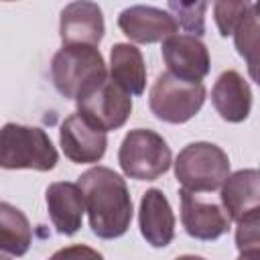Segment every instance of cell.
Listing matches in <instances>:
<instances>
[{
	"instance_id": "6da1fadb",
	"label": "cell",
	"mask_w": 260,
	"mask_h": 260,
	"mask_svg": "<svg viewBox=\"0 0 260 260\" xmlns=\"http://www.w3.org/2000/svg\"><path fill=\"white\" fill-rule=\"evenodd\" d=\"M91 232L102 240L124 236L132 221V197L126 181L108 167H93L77 181Z\"/></svg>"
},
{
	"instance_id": "7a4b0ae2",
	"label": "cell",
	"mask_w": 260,
	"mask_h": 260,
	"mask_svg": "<svg viewBox=\"0 0 260 260\" xmlns=\"http://www.w3.org/2000/svg\"><path fill=\"white\" fill-rule=\"evenodd\" d=\"M59 160L49 134L39 126L8 122L0 128V169L51 171Z\"/></svg>"
},
{
	"instance_id": "3957f363",
	"label": "cell",
	"mask_w": 260,
	"mask_h": 260,
	"mask_svg": "<svg viewBox=\"0 0 260 260\" xmlns=\"http://www.w3.org/2000/svg\"><path fill=\"white\" fill-rule=\"evenodd\" d=\"M106 77V61L95 47L67 45L51 59L53 85L65 100H77Z\"/></svg>"
},
{
	"instance_id": "277c9868",
	"label": "cell",
	"mask_w": 260,
	"mask_h": 260,
	"mask_svg": "<svg viewBox=\"0 0 260 260\" xmlns=\"http://www.w3.org/2000/svg\"><path fill=\"white\" fill-rule=\"evenodd\" d=\"M230 175V158L213 142H191L175 158V177L189 193H211Z\"/></svg>"
},
{
	"instance_id": "5b68a950",
	"label": "cell",
	"mask_w": 260,
	"mask_h": 260,
	"mask_svg": "<svg viewBox=\"0 0 260 260\" xmlns=\"http://www.w3.org/2000/svg\"><path fill=\"white\" fill-rule=\"evenodd\" d=\"M118 162L126 177L154 181L171 169L173 154L160 134L148 128H136L124 136L118 150Z\"/></svg>"
},
{
	"instance_id": "8992f818",
	"label": "cell",
	"mask_w": 260,
	"mask_h": 260,
	"mask_svg": "<svg viewBox=\"0 0 260 260\" xmlns=\"http://www.w3.org/2000/svg\"><path fill=\"white\" fill-rule=\"evenodd\" d=\"M205 102V85L191 83L173 77L169 71L158 73L150 93L148 106L150 112L169 124H185L189 122Z\"/></svg>"
},
{
	"instance_id": "52a82bcc",
	"label": "cell",
	"mask_w": 260,
	"mask_h": 260,
	"mask_svg": "<svg viewBox=\"0 0 260 260\" xmlns=\"http://www.w3.org/2000/svg\"><path fill=\"white\" fill-rule=\"evenodd\" d=\"M75 102L77 114L106 134L122 128L132 112V98L110 77L87 89Z\"/></svg>"
},
{
	"instance_id": "ba28073f",
	"label": "cell",
	"mask_w": 260,
	"mask_h": 260,
	"mask_svg": "<svg viewBox=\"0 0 260 260\" xmlns=\"http://www.w3.org/2000/svg\"><path fill=\"white\" fill-rule=\"evenodd\" d=\"M162 61L169 73L177 79L201 83V79L209 73L211 59L205 43L191 35H173L162 41Z\"/></svg>"
},
{
	"instance_id": "9c48e42d",
	"label": "cell",
	"mask_w": 260,
	"mask_h": 260,
	"mask_svg": "<svg viewBox=\"0 0 260 260\" xmlns=\"http://www.w3.org/2000/svg\"><path fill=\"white\" fill-rule=\"evenodd\" d=\"M59 144L63 154L75 165L100 162L108 148L106 132L91 126L77 112L67 116L59 128Z\"/></svg>"
},
{
	"instance_id": "30bf717a",
	"label": "cell",
	"mask_w": 260,
	"mask_h": 260,
	"mask_svg": "<svg viewBox=\"0 0 260 260\" xmlns=\"http://www.w3.org/2000/svg\"><path fill=\"white\" fill-rule=\"evenodd\" d=\"M118 26L132 43H140V45L165 41L177 35L179 28L171 12L144 4L124 8L118 16Z\"/></svg>"
},
{
	"instance_id": "8fae6325",
	"label": "cell",
	"mask_w": 260,
	"mask_h": 260,
	"mask_svg": "<svg viewBox=\"0 0 260 260\" xmlns=\"http://www.w3.org/2000/svg\"><path fill=\"white\" fill-rule=\"evenodd\" d=\"M179 197H181V223L191 238L211 242L221 238L232 228V219L219 203L201 201L197 195L185 189L179 191Z\"/></svg>"
},
{
	"instance_id": "7c38bea8",
	"label": "cell",
	"mask_w": 260,
	"mask_h": 260,
	"mask_svg": "<svg viewBox=\"0 0 260 260\" xmlns=\"http://www.w3.org/2000/svg\"><path fill=\"white\" fill-rule=\"evenodd\" d=\"M106 24L102 8L95 2H71L61 10L59 37L63 47L67 45H87L98 47L104 39Z\"/></svg>"
},
{
	"instance_id": "4fadbf2b",
	"label": "cell",
	"mask_w": 260,
	"mask_h": 260,
	"mask_svg": "<svg viewBox=\"0 0 260 260\" xmlns=\"http://www.w3.org/2000/svg\"><path fill=\"white\" fill-rule=\"evenodd\" d=\"M49 219L61 236H73L81 228L83 219V195L77 183L57 181L51 183L45 191Z\"/></svg>"
},
{
	"instance_id": "5bb4252c",
	"label": "cell",
	"mask_w": 260,
	"mask_h": 260,
	"mask_svg": "<svg viewBox=\"0 0 260 260\" xmlns=\"http://www.w3.org/2000/svg\"><path fill=\"white\" fill-rule=\"evenodd\" d=\"M140 234L152 248H165L175 238V213L160 189H148L138 209Z\"/></svg>"
},
{
	"instance_id": "9a60e30c",
	"label": "cell",
	"mask_w": 260,
	"mask_h": 260,
	"mask_svg": "<svg viewBox=\"0 0 260 260\" xmlns=\"http://www.w3.org/2000/svg\"><path fill=\"white\" fill-rule=\"evenodd\" d=\"M211 104L221 120L240 124L250 116L252 110V89L248 81L236 71H223L211 89Z\"/></svg>"
},
{
	"instance_id": "2e32d148",
	"label": "cell",
	"mask_w": 260,
	"mask_h": 260,
	"mask_svg": "<svg viewBox=\"0 0 260 260\" xmlns=\"http://www.w3.org/2000/svg\"><path fill=\"white\" fill-rule=\"evenodd\" d=\"M221 207L230 219L240 221L242 217L260 211V175L256 169H242L221 183Z\"/></svg>"
},
{
	"instance_id": "e0dca14e",
	"label": "cell",
	"mask_w": 260,
	"mask_h": 260,
	"mask_svg": "<svg viewBox=\"0 0 260 260\" xmlns=\"http://www.w3.org/2000/svg\"><path fill=\"white\" fill-rule=\"evenodd\" d=\"M110 79L128 95H140L146 87V65L140 49L130 43H116L110 51Z\"/></svg>"
},
{
	"instance_id": "ac0fdd59",
	"label": "cell",
	"mask_w": 260,
	"mask_h": 260,
	"mask_svg": "<svg viewBox=\"0 0 260 260\" xmlns=\"http://www.w3.org/2000/svg\"><path fill=\"white\" fill-rule=\"evenodd\" d=\"M32 244V228L28 217L10 203H0V252L24 256Z\"/></svg>"
},
{
	"instance_id": "d6986e66",
	"label": "cell",
	"mask_w": 260,
	"mask_h": 260,
	"mask_svg": "<svg viewBox=\"0 0 260 260\" xmlns=\"http://www.w3.org/2000/svg\"><path fill=\"white\" fill-rule=\"evenodd\" d=\"M234 43L238 53L248 61V69L252 79H258L256 67H258V16H256V6L248 10V14L242 18V22L234 30Z\"/></svg>"
},
{
	"instance_id": "ffe728a7",
	"label": "cell",
	"mask_w": 260,
	"mask_h": 260,
	"mask_svg": "<svg viewBox=\"0 0 260 260\" xmlns=\"http://www.w3.org/2000/svg\"><path fill=\"white\" fill-rule=\"evenodd\" d=\"M167 8L173 12L171 16L175 18L177 26L185 28V35L191 37H201L205 32V10H207V2H177L171 0L167 4Z\"/></svg>"
},
{
	"instance_id": "44dd1931",
	"label": "cell",
	"mask_w": 260,
	"mask_h": 260,
	"mask_svg": "<svg viewBox=\"0 0 260 260\" xmlns=\"http://www.w3.org/2000/svg\"><path fill=\"white\" fill-rule=\"evenodd\" d=\"M252 8L250 2H228V0H219L213 4V18L215 24L219 28L221 37H230L234 35L236 26L242 22V18L248 14V10Z\"/></svg>"
},
{
	"instance_id": "7402d4cb",
	"label": "cell",
	"mask_w": 260,
	"mask_h": 260,
	"mask_svg": "<svg viewBox=\"0 0 260 260\" xmlns=\"http://www.w3.org/2000/svg\"><path fill=\"white\" fill-rule=\"evenodd\" d=\"M260 211H254L238 221L236 246L240 254H260Z\"/></svg>"
},
{
	"instance_id": "603a6c76",
	"label": "cell",
	"mask_w": 260,
	"mask_h": 260,
	"mask_svg": "<svg viewBox=\"0 0 260 260\" xmlns=\"http://www.w3.org/2000/svg\"><path fill=\"white\" fill-rule=\"evenodd\" d=\"M49 260H104V256L85 244H71L57 250Z\"/></svg>"
},
{
	"instance_id": "cb8c5ba5",
	"label": "cell",
	"mask_w": 260,
	"mask_h": 260,
	"mask_svg": "<svg viewBox=\"0 0 260 260\" xmlns=\"http://www.w3.org/2000/svg\"><path fill=\"white\" fill-rule=\"evenodd\" d=\"M175 260H205L203 256H195V254H185V256H179Z\"/></svg>"
},
{
	"instance_id": "d4e9b609",
	"label": "cell",
	"mask_w": 260,
	"mask_h": 260,
	"mask_svg": "<svg viewBox=\"0 0 260 260\" xmlns=\"http://www.w3.org/2000/svg\"><path fill=\"white\" fill-rule=\"evenodd\" d=\"M238 260H260V254H240Z\"/></svg>"
},
{
	"instance_id": "484cf974",
	"label": "cell",
	"mask_w": 260,
	"mask_h": 260,
	"mask_svg": "<svg viewBox=\"0 0 260 260\" xmlns=\"http://www.w3.org/2000/svg\"><path fill=\"white\" fill-rule=\"evenodd\" d=\"M0 260H10V258H8L6 254H2V252H0Z\"/></svg>"
}]
</instances>
